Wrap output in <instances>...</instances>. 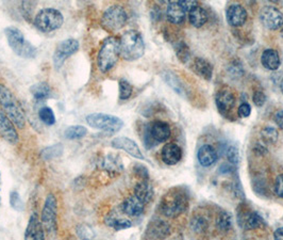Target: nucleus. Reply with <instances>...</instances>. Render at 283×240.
Returning <instances> with one entry per match:
<instances>
[{
  "label": "nucleus",
  "mask_w": 283,
  "mask_h": 240,
  "mask_svg": "<svg viewBox=\"0 0 283 240\" xmlns=\"http://www.w3.org/2000/svg\"><path fill=\"white\" fill-rule=\"evenodd\" d=\"M119 52L127 61H135L143 57L145 52L143 36L135 30L125 32L119 40Z\"/></svg>",
  "instance_id": "nucleus-1"
},
{
  "label": "nucleus",
  "mask_w": 283,
  "mask_h": 240,
  "mask_svg": "<svg viewBox=\"0 0 283 240\" xmlns=\"http://www.w3.org/2000/svg\"><path fill=\"white\" fill-rule=\"evenodd\" d=\"M188 195L181 189H171L161 200L160 208L168 218H176L183 214L188 208Z\"/></svg>",
  "instance_id": "nucleus-2"
},
{
  "label": "nucleus",
  "mask_w": 283,
  "mask_h": 240,
  "mask_svg": "<svg viewBox=\"0 0 283 240\" xmlns=\"http://www.w3.org/2000/svg\"><path fill=\"white\" fill-rule=\"evenodd\" d=\"M0 106L4 109L5 114L19 130L24 128L26 125L25 112L15 96L4 84H0Z\"/></svg>",
  "instance_id": "nucleus-3"
},
{
  "label": "nucleus",
  "mask_w": 283,
  "mask_h": 240,
  "mask_svg": "<svg viewBox=\"0 0 283 240\" xmlns=\"http://www.w3.org/2000/svg\"><path fill=\"white\" fill-rule=\"evenodd\" d=\"M120 56L119 41L109 36L104 42L97 54V66L102 73H108L115 66Z\"/></svg>",
  "instance_id": "nucleus-4"
},
{
  "label": "nucleus",
  "mask_w": 283,
  "mask_h": 240,
  "mask_svg": "<svg viewBox=\"0 0 283 240\" xmlns=\"http://www.w3.org/2000/svg\"><path fill=\"white\" fill-rule=\"evenodd\" d=\"M5 32L9 46L17 56L25 59H33L36 57V48L25 39L19 29L15 27H8Z\"/></svg>",
  "instance_id": "nucleus-5"
},
{
  "label": "nucleus",
  "mask_w": 283,
  "mask_h": 240,
  "mask_svg": "<svg viewBox=\"0 0 283 240\" xmlns=\"http://www.w3.org/2000/svg\"><path fill=\"white\" fill-rule=\"evenodd\" d=\"M64 17L62 13L53 8L41 10L34 17V26L42 32H52L62 27Z\"/></svg>",
  "instance_id": "nucleus-6"
},
{
  "label": "nucleus",
  "mask_w": 283,
  "mask_h": 240,
  "mask_svg": "<svg viewBox=\"0 0 283 240\" xmlns=\"http://www.w3.org/2000/svg\"><path fill=\"white\" fill-rule=\"evenodd\" d=\"M58 204L53 194H48L42 211V224L49 238L54 239L58 234Z\"/></svg>",
  "instance_id": "nucleus-7"
},
{
  "label": "nucleus",
  "mask_w": 283,
  "mask_h": 240,
  "mask_svg": "<svg viewBox=\"0 0 283 240\" xmlns=\"http://www.w3.org/2000/svg\"><path fill=\"white\" fill-rule=\"evenodd\" d=\"M89 126L93 128L106 132L108 134H116L124 126L122 119L115 116L106 115V114H92L89 115L86 119Z\"/></svg>",
  "instance_id": "nucleus-8"
},
{
  "label": "nucleus",
  "mask_w": 283,
  "mask_h": 240,
  "mask_svg": "<svg viewBox=\"0 0 283 240\" xmlns=\"http://www.w3.org/2000/svg\"><path fill=\"white\" fill-rule=\"evenodd\" d=\"M128 14L126 10L118 5L108 8L102 19V24L109 31H117L127 24Z\"/></svg>",
  "instance_id": "nucleus-9"
},
{
  "label": "nucleus",
  "mask_w": 283,
  "mask_h": 240,
  "mask_svg": "<svg viewBox=\"0 0 283 240\" xmlns=\"http://www.w3.org/2000/svg\"><path fill=\"white\" fill-rule=\"evenodd\" d=\"M171 127L167 123L162 121H154L150 125L147 126L145 131L144 142L146 147L150 149L155 143H161L168 140L171 137Z\"/></svg>",
  "instance_id": "nucleus-10"
},
{
  "label": "nucleus",
  "mask_w": 283,
  "mask_h": 240,
  "mask_svg": "<svg viewBox=\"0 0 283 240\" xmlns=\"http://www.w3.org/2000/svg\"><path fill=\"white\" fill-rule=\"evenodd\" d=\"M79 49V42L75 39H67L62 41L61 43L56 46V49L53 54V65L56 69L61 68L65 60L68 59L70 56L76 53Z\"/></svg>",
  "instance_id": "nucleus-11"
},
{
  "label": "nucleus",
  "mask_w": 283,
  "mask_h": 240,
  "mask_svg": "<svg viewBox=\"0 0 283 240\" xmlns=\"http://www.w3.org/2000/svg\"><path fill=\"white\" fill-rule=\"evenodd\" d=\"M260 19L264 27L270 30H277L283 26V14L273 6H266L261 10Z\"/></svg>",
  "instance_id": "nucleus-12"
},
{
  "label": "nucleus",
  "mask_w": 283,
  "mask_h": 240,
  "mask_svg": "<svg viewBox=\"0 0 283 240\" xmlns=\"http://www.w3.org/2000/svg\"><path fill=\"white\" fill-rule=\"evenodd\" d=\"M0 136L11 144L18 142V134L15 126L2 109H0Z\"/></svg>",
  "instance_id": "nucleus-13"
},
{
  "label": "nucleus",
  "mask_w": 283,
  "mask_h": 240,
  "mask_svg": "<svg viewBox=\"0 0 283 240\" xmlns=\"http://www.w3.org/2000/svg\"><path fill=\"white\" fill-rule=\"evenodd\" d=\"M111 145L114 149H118L122 150L126 153H128L130 156L136 158V159H140L144 160V156L143 154H141L138 145L134 142L133 140L127 138V137H118V138H114L112 140Z\"/></svg>",
  "instance_id": "nucleus-14"
},
{
  "label": "nucleus",
  "mask_w": 283,
  "mask_h": 240,
  "mask_svg": "<svg viewBox=\"0 0 283 240\" xmlns=\"http://www.w3.org/2000/svg\"><path fill=\"white\" fill-rule=\"evenodd\" d=\"M25 240H45V230L36 214H32L28 222Z\"/></svg>",
  "instance_id": "nucleus-15"
},
{
  "label": "nucleus",
  "mask_w": 283,
  "mask_h": 240,
  "mask_svg": "<svg viewBox=\"0 0 283 240\" xmlns=\"http://www.w3.org/2000/svg\"><path fill=\"white\" fill-rule=\"evenodd\" d=\"M226 19L231 27L243 26L247 20V12L245 8L240 5H231L226 12Z\"/></svg>",
  "instance_id": "nucleus-16"
},
{
  "label": "nucleus",
  "mask_w": 283,
  "mask_h": 240,
  "mask_svg": "<svg viewBox=\"0 0 283 240\" xmlns=\"http://www.w3.org/2000/svg\"><path fill=\"white\" fill-rule=\"evenodd\" d=\"M215 103L220 114L226 115V114H229V112L233 109L235 98L232 92H230L227 89H221L215 95Z\"/></svg>",
  "instance_id": "nucleus-17"
},
{
  "label": "nucleus",
  "mask_w": 283,
  "mask_h": 240,
  "mask_svg": "<svg viewBox=\"0 0 283 240\" xmlns=\"http://www.w3.org/2000/svg\"><path fill=\"white\" fill-rule=\"evenodd\" d=\"M145 204L140 202L135 195H131L123 202L122 204V211L130 217H138L144 213Z\"/></svg>",
  "instance_id": "nucleus-18"
},
{
  "label": "nucleus",
  "mask_w": 283,
  "mask_h": 240,
  "mask_svg": "<svg viewBox=\"0 0 283 240\" xmlns=\"http://www.w3.org/2000/svg\"><path fill=\"white\" fill-rule=\"evenodd\" d=\"M162 160L168 165L177 164L182 157L181 149L175 143H168L162 149Z\"/></svg>",
  "instance_id": "nucleus-19"
},
{
  "label": "nucleus",
  "mask_w": 283,
  "mask_h": 240,
  "mask_svg": "<svg viewBox=\"0 0 283 240\" xmlns=\"http://www.w3.org/2000/svg\"><path fill=\"white\" fill-rule=\"evenodd\" d=\"M197 157H198V161H199V163L203 167L209 168L213 163H215V161L217 160V153L213 146L206 144V145H203L199 149V151H198Z\"/></svg>",
  "instance_id": "nucleus-20"
},
{
  "label": "nucleus",
  "mask_w": 283,
  "mask_h": 240,
  "mask_svg": "<svg viewBox=\"0 0 283 240\" xmlns=\"http://www.w3.org/2000/svg\"><path fill=\"white\" fill-rule=\"evenodd\" d=\"M134 195L144 204L149 203L153 199V188L148 182V180H140L136 183L134 188Z\"/></svg>",
  "instance_id": "nucleus-21"
},
{
  "label": "nucleus",
  "mask_w": 283,
  "mask_h": 240,
  "mask_svg": "<svg viewBox=\"0 0 283 240\" xmlns=\"http://www.w3.org/2000/svg\"><path fill=\"white\" fill-rule=\"evenodd\" d=\"M166 16H167V20L172 24L179 25L185 21L186 11L180 6L179 2H171L167 6Z\"/></svg>",
  "instance_id": "nucleus-22"
},
{
  "label": "nucleus",
  "mask_w": 283,
  "mask_h": 240,
  "mask_svg": "<svg viewBox=\"0 0 283 240\" xmlns=\"http://www.w3.org/2000/svg\"><path fill=\"white\" fill-rule=\"evenodd\" d=\"M102 169L106 170L109 173H120L124 169L123 162L118 156H115L113 154H109L108 156L104 157L100 160V163H99Z\"/></svg>",
  "instance_id": "nucleus-23"
},
{
  "label": "nucleus",
  "mask_w": 283,
  "mask_h": 240,
  "mask_svg": "<svg viewBox=\"0 0 283 240\" xmlns=\"http://www.w3.org/2000/svg\"><path fill=\"white\" fill-rule=\"evenodd\" d=\"M169 233H171V228H169V225L166 222L162 220H155L151 222L148 228V234L158 239L167 237Z\"/></svg>",
  "instance_id": "nucleus-24"
},
{
  "label": "nucleus",
  "mask_w": 283,
  "mask_h": 240,
  "mask_svg": "<svg viewBox=\"0 0 283 240\" xmlns=\"http://www.w3.org/2000/svg\"><path fill=\"white\" fill-rule=\"evenodd\" d=\"M261 62L266 69L276 70L280 66V57L276 50L266 49L261 56Z\"/></svg>",
  "instance_id": "nucleus-25"
},
{
  "label": "nucleus",
  "mask_w": 283,
  "mask_h": 240,
  "mask_svg": "<svg viewBox=\"0 0 283 240\" xmlns=\"http://www.w3.org/2000/svg\"><path fill=\"white\" fill-rule=\"evenodd\" d=\"M106 224L110 228H113L115 231H122V230H127L132 227V222L126 218L118 217L115 213H111L106 217L105 220Z\"/></svg>",
  "instance_id": "nucleus-26"
},
{
  "label": "nucleus",
  "mask_w": 283,
  "mask_h": 240,
  "mask_svg": "<svg viewBox=\"0 0 283 240\" xmlns=\"http://www.w3.org/2000/svg\"><path fill=\"white\" fill-rule=\"evenodd\" d=\"M193 70L198 75L206 80H210L213 74V67L205 59L197 58L193 63Z\"/></svg>",
  "instance_id": "nucleus-27"
},
{
  "label": "nucleus",
  "mask_w": 283,
  "mask_h": 240,
  "mask_svg": "<svg viewBox=\"0 0 283 240\" xmlns=\"http://www.w3.org/2000/svg\"><path fill=\"white\" fill-rule=\"evenodd\" d=\"M240 223H242V225L246 230H254L259 229L261 225H263L264 221L259 214L254 213V211H249V213L242 217Z\"/></svg>",
  "instance_id": "nucleus-28"
},
{
  "label": "nucleus",
  "mask_w": 283,
  "mask_h": 240,
  "mask_svg": "<svg viewBox=\"0 0 283 240\" xmlns=\"http://www.w3.org/2000/svg\"><path fill=\"white\" fill-rule=\"evenodd\" d=\"M189 21L196 28L203 27L208 21L206 10L199 6H197L192 11L189 12Z\"/></svg>",
  "instance_id": "nucleus-29"
},
{
  "label": "nucleus",
  "mask_w": 283,
  "mask_h": 240,
  "mask_svg": "<svg viewBox=\"0 0 283 240\" xmlns=\"http://www.w3.org/2000/svg\"><path fill=\"white\" fill-rule=\"evenodd\" d=\"M30 92L35 100H45L50 95V87L47 82H37L30 88Z\"/></svg>",
  "instance_id": "nucleus-30"
},
{
  "label": "nucleus",
  "mask_w": 283,
  "mask_h": 240,
  "mask_svg": "<svg viewBox=\"0 0 283 240\" xmlns=\"http://www.w3.org/2000/svg\"><path fill=\"white\" fill-rule=\"evenodd\" d=\"M63 145L62 144H54L51 146L45 147L41 152V157L45 160H51L56 157H60L63 154Z\"/></svg>",
  "instance_id": "nucleus-31"
},
{
  "label": "nucleus",
  "mask_w": 283,
  "mask_h": 240,
  "mask_svg": "<svg viewBox=\"0 0 283 240\" xmlns=\"http://www.w3.org/2000/svg\"><path fill=\"white\" fill-rule=\"evenodd\" d=\"M88 134V130L84 126L81 125H74V126H69L65 130L64 136L65 138L69 140H76V139H81L84 136Z\"/></svg>",
  "instance_id": "nucleus-32"
},
{
  "label": "nucleus",
  "mask_w": 283,
  "mask_h": 240,
  "mask_svg": "<svg viewBox=\"0 0 283 240\" xmlns=\"http://www.w3.org/2000/svg\"><path fill=\"white\" fill-rule=\"evenodd\" d=\"M76 233L81 240H93L96 237L95 230L87 223L79 224L76 229Z\"/></svg>",
  "instance_id": "nucleus-33"
},
{
  "label": "nucleus",
  "mask_w": 283,
  "mask_h": 240,
  "mask_svg": "<svg viewBox=\"0 0 283 240\" xmlns=\"http://www.w3.org/2000/svg\"><path fill=\"white\" fill-rule=\"evenodd\" d=\"M217 227L220 231L223 232H227L231 229L232 227V217L229 213H221L218 218H217Z\"/></svg>",
  "instance_id": "nucleus-34"
},
{
  "label": "nucleus",
  "mask_w": 283,
  "mask_h": 240,
  "mask_svg": "<svg viewBox=\"0 0 283 240\" xmlns=\"http://www.w3.org/2000/svg\"><path fill=\"white\" fill-rule=\"evenodd\" d=\"M38 117H39V120L42 122H43L46 125H48V126L53 125L55 123V116L53 114L52 109L49 108V107L42 108L38 112Z\"/></svg>",
  "instance_id": "nucleus-35"
},
{
  "label": "nucleus",
  "mask_w": 283,
  "mask_h": 240,
  "mask_svg": "<svg viewBox=\"0 0 283 240\" xmlns=\"http://www.w3.org/2000/svg\"><path fill=\"white\" fill-rule=\"evenodd\" d=\"M261 136L266 143L274 144L277 142L279 134L274 127H265V128H263L261 132Z\"/></svg>",
  "instance_id": "nucleus-36"
},
{
  "label": "nucleus",
  "mask_w": 283,
  "mask_h": 240,
  "mask_svg": "<svg viewBox=\"0 0 283 240\" xmlns=\"http://www.w3.org/2000/svg\"><path fill=\"white\" fill-rule=\"evenodd\" d=\"M118 86H119V98H120V100H123V101L128 100V98L132 94V86H131V84L126 79H120Z\"/></svg>",
  "instance_id": "nucleus-37"
},
{
  "label": "nucleus",
  "mask_w": 283,
  "mask_h": 240,
  "mask_svg": "<svg viewBox=\"0 0 283 240\" xmlns=\"http://www.w3.org/2000/svg\"><path fill=\"white\" fill-rule=\"evenodd\" d=\"M164 80L171 86L172 89H174L176 92H178L179 94H183V88L181 87V84L178 80V78L171 73H166L164 74Z\"/></svg>",
  "instance_id": "nucleus-38"
},
{
  "label": "nucleus",
  "mask_w": 283,
  "mask_h": 240,
  "mask_svg": "<svg viewBox=\"0 0 283 240\" xmlns=\"http://www.w3.org/2000/svg\"><path fill=\"white\" fill-rule=\"evenodd\" d=\"M10 205L12 206L13 209H15L17 211H23L25 206L24 202L22 200V197L17 191H12L10 194Z\"/></svg>",
  "instance_id": "nucleus-39"
},
{
  "label": "nucleus",
  "mask_w": 283,
  "mask_h": 240,
  "mask_svg": "<svg viewBox=\"0 0 283 240\" xmlns=\"http://www.w3.org/2000/svg\"><path fill=\"white\" fill-rule=\"evenodd\" d=\"M176 53L178 56V58L182 62H187L189 57H190V49L185 43H179V45L176 47Z\"/></svg>",
  "instance_id": "nucleus-40"
},
{
  "label": "nucleus",
  "mask_w": 283,
  "mask_h": 240,
  "mask_svg": "<svg viewBox=\"0 0 283 240\" xmlns=\"http://www.w3.org/2000/svg\"><path fill=\"white\" fill-rule=\"evenodd\" d=\"M226 156H227L228 160L232 164H237L239 160V155H238V150L236 146L230 145L227 151H226Z\"/></svg>",
  "instance_id": "nucleus-41"
},
{
  "label": "nucleus",
  "mask_w": 283,
  "mask_h": 240,
  "mask_svg": "<svg viewBox=\"0 0 283 240\" xmlns=\"http://www.w3.org/2000/svg\"><path fill=\"white\" fill-rule=\"evenodd\" d=\"M133 172L137 177L140 178V180H148V177H149L148 170L145 165L136 163L133 167Z\"/></svg>",
  "instance_id": "nucleus-42"
},
{
  "label": "nucleus",
  "mask_w": 283,
  "mask_h": 240,
  "mask_svg": "<svg viewBox=\"0 0 283 240\" xmlns=\"http://www.w3.org/2000/svg\"><path fill=\"white\" fill-rule=\"evenodd\" d=\"M274 191L278 197L283 199V174H280L277 176V178L275 180Z\"/></svg>",
  "instance_id": "nucleus-43"
},
{
  "label": "nucleus",
  "mask_w": 283,
  "mask_h": 240,
  "mask_svg": "<svg viewBox=\"0 0 283 240\" xmlns=\"http://www.w3.org/2000/svg\"><path fill=\"white\" fill-rule=\"evenodd\" d=\"M252 101H253V103L256 104L257 106L261 107L266 102V95L262 91H256V92H254V94H253Z\"/></svg>",
  "instance_id": "nucleus-44"
},
{
  "label": "nucleus",
  "mask_w": 283,
  "mask_h": 240,
  "mask_svg": "<svg viewBox=\"0 0 283 240\" xmlns=\"http://www.w3.org/2000/svg\"><path fill=\"white\" fill-rule=\"evenodd\" d=\"M238 117L240 118H248L250 116V112H251V107L249 104L247 103H243L242 105H240L238 107Z\"/></svg>",
  "instance_id": "nucleus-45"
},
{
  "label": "nucleus",
  "mask_w": 283,
  "mask_h": 240,
  "mask_svg": "<svg viewBox=\"0 0 283 240\" xmlns=\"http://www.w3.org/2000/svg\"><path fill=\"white\" fill-rule=\"evenodd\" d=\"M180 6L183 8V10H185L186 12L187 11H192L194 8H196L198 6V3L197 2H194V0H181V2H179Z\"/></svg>",
  "instance_id": "nucleus-46"
},
{
  "label": "nucleus",
  "mask_w": 283,
  "mask_h": 240,
  "mask_svg": "<svg viewBox=\"0 0 283 240\" xmlns=\"http://www.w3.org/2000/svg\"><path fill=\"white\" fill-rule=\"evenodd\" d=\"M192 225L193 228L195 229V231H201L204 229L207 228V224H206V221L203 219V218H196L193 220L192 222Z\"/></svg>",
  "instance_id": "nucleus-47"
},
{
  "label": "nucleus",
  "mask_w": 283,
  "mask_h": 240,
  "mask_svg": "<svg viewBox=\"0 0 283 240\" xmlns=\"http://www.w3.org/2000/svg\"><path fill=\"white\" fill-rule=\"evenodd\" d=\"M275 122L279 126V128L283 130V110H279L275 115Z\"/></svg>",
  "instance_id": "nucleus-48"
},
{
  "label": "nucleus",
  "mask_w": 283,
  "mask_h": 240,
  "mask_svg": "<svg viewBox=\"0 0 283 240\" xmlns=\"http://www.w3.org/2000/svg\"><path fill=\"white\" fill-rule=\"evenodd\" d=\"M275 240H283V228H279L274 233Z\"/></svg>",
  "instance_id": "nucleus-49"
},
{
  "label": "nucleus",
  "mask_w": 283,
  "mask_h": 240,
  "mask_svg": "<svg viewBox=\"0 0 283 240\" xmlns=\"http://www.w3.org/2000/svg\"><path fill=\"white\" fill-rule=\"evenodd\" d=\"M281 91L283 93V79H282V82H281Z\"/></svg>",
  "instance_id": "nucleus-50"
}]
</instances>
